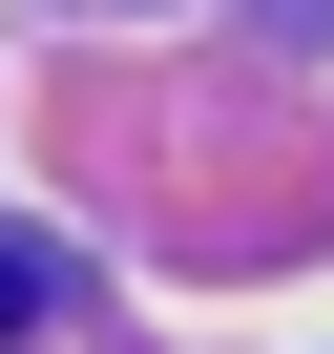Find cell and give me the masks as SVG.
I'll use <instances>...</instances> for the list:
<instances>
[{
    "instance_id": "cell-1",
    "label": "cell",
    "mask_w": 334,
    "mask_h": 354,
    "mask_svg": "<svg viewBox=\"0 0 334 354\" xmlns=\"http://www.w3.org/2000/svg\"><path fill=\"white\" fill-rule=\"evenodd\" d=\"M21 313H42V250H21V230H0V333H21Z\"/></svg>"
}]
</instances>
